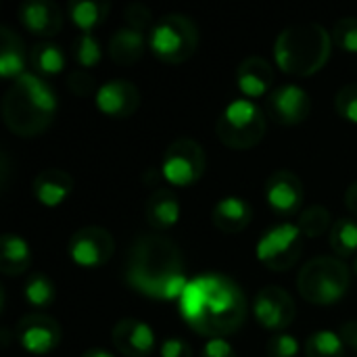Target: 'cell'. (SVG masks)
<instances>
[{
	"mask_svg": "<svg viewBox=\"0 0 357 357\" xmlns=\"http://www.w3.org/2000/svg\"><path fill=\"white\" fill-rule=\"evenodd\" d=\"M268 115L280 126L303 123L312 113L310 94L297 84H280L268 94Z\"/></svg>",
	"mask_w": 357,
	"mask_h": 357,
	"instance_id": "obj_13",
	"label": "cell"
},
{
	"mask_svg": "<svg viewBox=\"0 0 357 357\" xmlns=\"http://www.w3.org/2000/svg\"><path fill=\"white\" fill-rule=\"evenodd\" d=\"M144 213H146V222L151 224L153 230L165 232V230H172L180 222L182 205L172 190L159 188L146 199Z\"/></svg>",
	"mask_w": 357,
	"mask_h": 357,
	"instance_id": "obj_22",
	"label": "cell"
},
{
	"mask_svg": "<svg viewBox=\"0 0 357 357\" xmlns=\"http://www.w3.org/2000/svg\"><path fill=\"white\" fill-rule=\"evenodd\" d=\"M303 349H305V357H345L347 345L339 333L322 328L307 337Z\"/></svg>",
	"mask_w": 357,
	"mask_h": 357,
	"instance_id": "obj_28",
	"label": "cell"
},
{
	"mask_svg": "<svg viewBox=\"0 0 357 357\" xmlns=\"http://www.w3.org/2000/svg\"><path fill=\"white\" fill-rule=\"evenodd\" d=\"M333 36L320 23H297L282 29L274 42V61L293 77H310L324 69L333 52Z\"/></svg>",
	"mask_w": 357,
	"mask_h": 357,
	"instance_id": "obj_4",
	"label": "cell"
},
{
	"mask_svg": "<svg viewBox=\"0 0 357 357\" xmlns=\"http://www.w3.org/2000/svg\"><path fill=\"white\" fill-rule=\"evenodd\" d=\"M201 357H236V349L224 337L207 339L205 345H203V349H201Z\"/></svg>",
	"mask_w": 357,
	"mask_h": 357,
	"instance_id": "obj_37",
	"label": "cell"
},
{
	"mask_svg": "<svg viewBox=\"0 0 357 357\" xmlns=\"http://www.w3.org/2000/svg\"><path fill=\"white\" fill-rule=\"evenodd\" d=\"M73 59L82 69L96 67L102 59V46L94 33H79L73 42Z\"/></svg>",
	"mask_w": 357,
	"mask_h": 357,
	"instance_id": "obj_31",
	"label": "cell"
},
{
	"mask_svg": "<svg viewBox=\"0 0 357 357\" xmlns=\"http://www.w3.org/2000/svg\"><path fill=\"white\" fill-rule=\"evenodd\" d=\"M109 2L107 0H75L69 2V19L82 33H94L96 27H100L109 15Z\"/></svg>",
	"mask_w": 357,
	"mask_h": 357,
	"instance_id": "obj_25",
	"label": "cell"
},
{
	"mask_svg": "<svg viewBox=\"0 0 357 357\" xmlns=\"http://www.w3.org/2000/svg\"><path fill=\"white\" fill-rule=\"evenodd\" d=\"M159 357H192V349L184 339H165L159 347Z\"/></svg>",
	"mask_w": 357,
	"mask_h": 357,
	"instance_id": "obj_38",
	"label": "cell"
},
{
	"mask_svg": "<svg viewBox=\"0 0 357 357\" xmlns=\"http://www.w3.org/2000/svg\"><path fill=\"white\" fill-rule=\"evenodd\" d=\"M274 84V71L272 65L261 56H247L238 69H236V86L243 94V98L255 100V98H268Z\"/></svg>",
	"mask_w": 357,
	"mask_h": 357,
	"instance_id": "obj_18",
	"label": "cell"
},
{
	"mask_svg": "<svg viewBox=\"0 0 357 357\" xmlns=\"http://www.w3.org/2000/svg\"><path fill=\"white\" fill-rule=\"evenodd\" d=\"M345 207L351 211L354 218H357V180L354 184H349L345 190Z\"/></svg>",
	"mask_w": 357,
	"mask_h": 357,
	"instance_id": "obj_40",
	"label": "cell"
},
{
	"mask_svg": "<svg viewBox=\"0 0 357 357\" xmlns=\"http://www.w3.org/2000/svg\"><path fill=\"white\" fill-rule=\"evenodd\" d=\"M59 109L56 92L36 73L17 77L2 98V119L6 128L21 136H40L52 121Z\"/></svg>",
	"mask_w": 357,
	"mask_h": 357,
	"instance_id": "obj_3",
	"label": "cell"
},
{
	"mask_svg": "<svg viewBox=\"0 0 357 357\" xmlns=\"http://www.w3.org/2000/svg\"><path fill=\"white\" fill-rule=\"evenodd\" d=\"M199 46V29L188 15L169 13L155 21L149 31L151 52L169 65L188 61Z\"/></svg>",
	"mask_w": 357,
	"mask_h": 357,
	"instance_id": "obj_7",
	"label": "cell"
},
{
	"mask_svg": "<svg viewBox=\"0 0 357 357\" xmlns=\"http://www.w3.org/2000/svg\"><path fill=\"white\" fill-rule=\"evenodd\" d=\"M65 52L61 46L52 44V42H40L29 50V65L33 67L36 75H59L65 71Z\"/></svg>",
	"mask_w": 357,
	"mask_h": 357,
	"instance_id": "obj_26",
	"label": "cell"
},
{
	"mask_svg": "<svg viewBox=\"0 0 357 357\" xmlns=\"http://www.w3.org/2000/svg\"><path fill=\"white\" fill-rule=\"evenodd\" d=\"M264 195L276 215L291 218L301 213L305 190H303V182L293 172L276 169L274 174H270V178L266 180Z\"/></svg>",
	"mask_w": 357,
	"mask_h": 357,
	"instance_id": "obj_15",
	"label": "cell"
},
{
	"mask_svg": "<svg viewBox=\"0 0 357 357\" xmlns=\"http://www.w3.org/2000/svg\"><path fill=\"white\" fill-rule=\"evenodd\" d=\"M251 310L255 322L272 333H284L293 324L297 314L291 293L280 287H264L255 295Z\"/></svg>",
	"mask_w": 357,
	"mask_h": 357,
	"instance_id": "obj_11",
	"label": "cell"
},
{
	"mask_svg": "<svg viewBox=\"0 0 357 357\" xmlns=\"http://www.w3.org/2000/svg\"><path fill=\"white\" fill-rule=\"evenodd\" d=\"M253 220V207L243 197H224L211 209V222L224 234L243 232Z\"/></svg>",
	"mask_w": 357,
	"mask_h": 357,
	"instance_id": "obj_20",
	"label": "cell"
},
{
	"mask_svg": "<svg viewBox=\"0 0 357 357\" xmlns=\"http://www.w3.org/2000/svg\"><path fill=\"white\" fill-rule=\"evenodd\" d=\"M218 138L234 151H247L259 144L266 136V113L249 98L230 100L215 123Z\"/></svg>",
	"mask_w": 357,
	"mask_h": 357,
	"instance_id": "obj_6",
	"label": "cell"
},
{
	"mask_svg": "<svg viewBox=\"0 0 357 357\" xmlns=\"http://www.w3.org/2000/svg\"><path fill=\"white\" fill-rule=\"evenodd\" d=\"M17 15L21 25L38 38H52L63 27V10L52 0H25Z\"/></svg>",
	"mask_w": 357,
	"mask_h": 357,
	"instance_id": "obj_17",
	"label": "cell"
},
{
	"mask_svg": "<svg viewBox=\"0 0 357 357\" xmlns=\"http://www.w3.org/2000/svg\"><path fill=\"white\" fill-rule=\"evenodd\" d=\"M123 19H126V25L128 27H134L138 31H151V27L155 25V19H153V10L142 4V2H132L126 6L123 10Z\"/></svg>",
	"mask_w": 357,
	"mask_h": 357,
	"instance_id": "obj_35",
	"label": "cell"
},
{
	"mask_svg": "<svg viewBox=\"0 0 357 357\" xmlns=\"http://www.w3.org/2000/svg\"><path fill=\"white\" fill-rule=\"evenodd\" d=\"M94 107L111 119L132 117L140 107V90L130 79H107L94 94Z\"/></svg>",
	"mask_w": 357,
	"mask_h": 357,
	"instance_id": "obj_14",
	"label": "cell"
},
{
	"mask_svg": "<svg viewBox=\"0 0 357 357\" xmlns=\"http://www.w3.org/2000/svg\"><path fill=\"white\" fill-rule=\"evenodd\" d=\"M188 280L184 255L167 236L142 234L130 247L126 284L132 291L157 301H180Z\"/></svg>",
	"mask_w": 357,
	"mask_h": 357,
	"instance_id": "obj_2",
	"label": "cell"
},
{
	"mask_svg": "<svg viewBox=\"0 0 357 357\" xmlns=\"http://www.w3.org/2000/svg\"><path fill=\"white\" fill-rule=\"evenodd\" d=\"M115 251V241L109 230L98 226H86L71 234L67 253L71 261L84 270H96L105 266Z\"/></svg>",
	"mask_w": 357,
	"mask_h": 357,
	"instance_id": "obj_10",
	"label": "cell"
},
{
	"mask_svg": "<svg viewBox=\"0 0 357 357\" xmlns=\"http://www.w3.org/2000/svg\"><path fill=\"white\" fill-rule=\"evenodd\" d=\"M111 343L117 354L126 357H149L155 351V331L138 318H121L111 331Z\"/></svg>",
	"mask_w": 357,
	"mask_h": 357,
	"instance_id": "obj_16",
	"label": "cell"
},
{
	"mask_svg": "<svg viewBox=\"0 0 357 357\" xmlns=\"http://www.w3.org/2000/svg\"><path fill=\"white\" fill-rule=\"evenodd\" d=\"M29 54L25 52V46L21 38L10 27H0V75L4 79H17L25 75Z\"/></svg>",
	"mask_w": 357,
	"mask_h": 357,
	"instance_id": "obj_23",
	"label": "cell"
},
{
	"mask_svg": "<svg viewBox=\"0 0 357 357\" xmlns=\"http://www.w3.org/2000/svg\"><path fill=\"white\" fill-rule=\"evenodd\" d=\"M354 272H356V276H357V255L354 257Z\"/></svg>",
	"mask_w": 357,
	"mask_h": 357,
	"instance_id": "obj_42",
	"label": "cell"
},
{
	"mask_svg": "<svg viewBox=\"0 0 357 357\" xmlns=\"http://www.w3.org/2000/svg\"><path fill=\"white\" fill-rule=\"evenodd\" d=\"M335 107L345 121L357 126V82H349L339 90Z\"/></svg>",
	"mask_w": 357,
	"mask_h": 357,
	"instance_id": "obj_34",
	"label": "cell"
},
{
	"mask_svg": "<svg viewBox=\"0 0 357 357\" xmlns=\"http://www.w3.org/2000/svg\"><path fill=\"white\" fill-rule=\"evenodd\" d=\"M31 266V247L29 243L15 232L2 234L0 241V272L4 276H19Z\"/></svg>",
	"mask_w": 357,
	"mask_h": 357,
	"instance_id": "obj_24",
	"label": "cell"
},
{
	"mask_svg": "<svg viewBox=\"0 0 357 357\" xmlns=\"http://www.w3.org/2000/svg\"><path fill=\"white\" fill-rule=\"evenodd\" d=\"M299 226V230L303 232V236L307 238H316L326 234L333 226H331V213L326 207L322 205H312L307 209H303L295 222Z\"/></svg>",
	"mask_w": 357,
	"mask_h": 357,
	"instance_id": "obj_30",
	"label": "cell"
},
{
	"mask_svg": "<svg viewBox=\"0 0 357 357\" xmlns=\"http://www.w3.org/2000/svg\"><path fill=\"white\" fill-rule=\"evenodd\" d=\"M331 249L335 251V257H356L357 255V220L356 218H341L333 224L328 232Z\"/></svg>",
	"mask_w": 357,
	"mask_h": 357,
	"instance_id": "obj_27",
	"label": "cell"
},
{
	"mask_svg": "<svg viewBox=\"0 0 357 357\" xmlns=\"http://www.w3.org/2000/svg\"><path fill=\"white\" fill-rule=\"evenodd\" d=\"M178 312L197 335L226 339L245 324L249 301L236 280L211 272L188 280L178 301Z\"/></svg>",
	"mask_w": 357,
	"mask_h": 357,
	"instance_id": "obj_1",
	"label": "cell"
},
{
	"mask_svg": "<svg viewBox=\"0 0 357 357\" xmlns=\"http://www.w3.org/2000/svg\"><path fill=\"white\" fill-rule=\"evenodd\" d=\"M207 167L205 149L195 142L192 138H178L174 140L161 159V176L167 184L178 188H188L197 184Z\"/></svg>",
	"mask_w": 357,
	"mask_h": 357,
	"instance_id": "obj_9",
	"label": "cell"
},
{
	"mask_svg": "<svg viewBox=\"0 0 357 357\" xmlns=\"http://www.w3.org/2000/svg\"><path fill=\"white\" fill-rule=\"evenodd\" d=\"M299 351H301L299 341L289 333H274L266 345L268 357H299Z\"/></svg>",
	"mask_w": 357,
	"mask_h": 357,
	"instance_id": "obj_33",
	"label": "cell"
},
{
	"mask_svg": "<svg viewBox=\"0 0 357 357\" xmlns=\"http://www.w3.org/2000/svg\"><path fill=\"white\" fill-rule=\"evenodd\" d=\"M146 44H149V36L144 31L123 25L115 29L109 38V56L113 59V63L130 67L142 59Z\"/></svg>",
	"mask_w": 357,
	"mask_h": 357,
	"instance_id": "obj_21",
	"label": "cell"
},
{
	"mask_svg": "<svg viewBox=\"0 0 357 357\" xmlns=\"http://www.w3.org/2000/svg\"><path fill=\"white\" fill-rule=\"evenodd\" d=\"M17 343L31 356H46L61 343V326L54 318L44 314L23 316L15 328Z\"/></svg>",
	"mask_w": 357,
	"mask_h": 357,
	"instance_id": "obj_12",
	"label": "cell"
},
{
	"mask_svg": "<svg viewBox=\"0 0 357 357\" xmlns=\"http://www.w3.org/2000/svg\"><path fill=\"white\" fill-rule=\"evenodd\" d=\"M351 287V272L339 257H316L297 274V291L312 305H335Z\"/></svg>",
	"mask_w": 357,
	"mask_h": 357,
	"instance_id": "obj_5",
	"label": "cell"
},
{
	"mask_svg": "<svg viewBox=\"0 0 357 357\" xmlns=\"http://www.w3.org/2000/svg\"><path fill=\"white\" fill-rule=\"evenodd\" d=\"M339 335L343 337L345 345L351 347L357 354V320H351V322H345L339 331Z\"/></svg>",
	"mask_w": 357,
	"mask_h": 357,
	"instance_id": "obj_39",
	"label": "cell"
},
{
	"mask_svg": "<svg viewBox=\"0 0 357 357\" xmlns=\"http://www.w3.org/2000/svg\"><path fill=\"white\" fill-rule=\"evenodd\" d=\"M303 238L305 236L297 224L293 222L276 224L259 236L255 245L257 261L272 272L291 270L303 253Z\"/></svg>",
	"mask_w": 357,
	"mask_h": 357,
	"instance_id": "obj_8",
	"label": "cell"
},
{
	"mask_svg": "<svg viewBox=\"0 0 357 357\" xmlns=\"http://www.w3.org/2000/svg\"><path fill=\"white\" fill-rule=\"evenodd\" d=\"M333 44L349 54H357V17H341L333 29Z\"/></svg>",
	"mask_w": 357,
	"mask_h": 357,
	"instance_id": "obj_32",
	"label": "cell"
},
{
	"mask_svg": "<svg viewBox=\"0 0 357 357\" xmlns=\"http://www.w3.org/2000/svg\"><path fill=\"white\" fill-rule=\"evenodd\" d=\"M73 190V178L65 169L59 167H46L42 169L33 182H31V195L33 199L48 209H54L63 205Z\"/></svg>",
	"mask_w": 357,
	"mask_h": 357,
	"instance_id": "obj_19",
	"label": "cell"
},
{
	"mask_svg": "<svg viewBox=\"0 0 357 357\" xmlns=\"http://www.w3.org/2000/svg\"><path fill=\"white\" fill-rule=\"evenodd\" d=\"M23 297L27 305L31 307H38V310L50 307L56 299V289H54L52 278H48L46 274H31L23 287Z\"/></svg>",
	"mask_w": 357,
	"mask_h": 357,
	"instance_id": "obj_29",
	"label": "cell"
},
{
	"mask_svg": "<svg viewBox=\"0 0 357 357\" xmlns=\"http://www.w3.org/2000/svg\"><path fill=\"white\" fill-rule=\"evenodd\" d=\"M67 88L75 94V96H88V94H96V82L94 77L86 71V69H73L67 73Z\"/></svg>",
	"mask_w": 357,
	"mask_h": 357,
	"instance_id": "obj_36",
	"label": "cell"
},
{
	"mask_svg": "<svg viewBox=\"0 0 357 357\" xmlns=\"http://www.w3.org/2000/svg\"><path fill=\"white\" fill-rule=\"evenodd\" d=\"M79 357H117L113 351L109 349H102V347H92V349H86Z\"/></svg>",
	"mask_w": 357,
	"mask_h": 357,
	"instance_id": "obj_41",
	"label": "cell"
}]
</instances>
